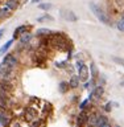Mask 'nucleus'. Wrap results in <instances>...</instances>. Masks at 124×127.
Returning a JSON list of instances; mask_svg holds the SVG:
<instances>
[{
  "instance_id": "33",
  "label": "nucleus",
  "mask_w": 124,
  "mask_h": 127,
  "mask_svg": "<svg viewBox=\"0 0 124 127\" xmlns=\"http://www.w3.org/2000/svg\"><path fill=\"white\" fill-rule=\"evenodd\" d=\"M120 86H123V87H124V79H123V81L120 82Z\"/></svg>"
},
{
  "instance_id": "20",
  "label": "nucleus",
  "mask_w": 124,
  "mask_h": 127,
  "mask_svg": "<svg viewBox=\"0 0 124 127\" xmlns=\"http://www.w3.org/2000/svg\"><path fill=\"white\" fill-rule=\"evenodd\" d=\"M90 71H91V78L97 79L98 78V69H97V66H95L94 62L90 64Z\"/></svg>"
},
{
  "instance_id": "22",
  "label": "nucleus",
  "mask_w": 124,
  "mask_h": 127,
  "mask_svg": "<svg viewBox=\"0 0 124 127\" xmlns=\"http://www.w3.org/2000/svg\"><path fill=\"white\" fill-rule=\"evenodd\" d=\"M38 8H40V9H42V11H49V9L53 8V5H51L50 3H40Z\"/></svg>"
},
{
  "instance_id": "8",
  "label": "nucleus",
  "mask_w": 124,
  "mask_h": 127,
  "mask_svg": "<svg viewBox=\"0 0 124 127\" xmlns=\"http://www.w3.org/2000/svg\"><path fill=\"white\" fill-rule=\"evenodd\" d=\"M30 29V25H26V24H24V25H20V27H17L15 29V32H13V40H16V38H19L21 34H24V33H26Z\"/></svg>"
},
{
  "instance_id": "16",
  "label": "nucleus",
  "mask_w": 124,
  "mask_h": 127,
  "mask_svg": "<svg viewBox=\"0 0 124 127\" xmlns=\"http://www.w3.org/2000/svg\"><path fill=\"white\" fill-rule=\"evenodd\" d=\"M79 78H78V75H71V78H70V81H69V86L71 87V89H77V87L79 86Z\"/></svg>"
},
{
  "instance_id": "35",
  "label": "nucleus",
  "mask_w": 124,
  "mask_h": 127,
  "mask_svg": "<svg viewBox=\"0 0 124 127\" xmlns=\"http://www.w3.org/2000/svg\"><path fill=\"white\" fill-rule=\"evenodd\" d=\"M24 1H25V3H26V1H28V0H24Z\"/></svg>"
},
{
  "instance_id": "30",
  "label": "nucleus",
  "mask_w": 124,
  "mask_h": 127,
  "mask_svg": "<svg viewBox=\"0 0 124 127\" xmlns=\"http://www.w3.org/2000/svg\"><path fill=\"white\" fill-rule=\"evenodd\" d=\"M4 32H5V29L4 28H0V38L3 37V34H4Z\"/></svg>"
},
{
  "instance_id": "28",
  "label": "nucleus",
  "mask_w": 124,
  "mask_h": 127,
  "mask_svg": "<svg viewBox=\"0 0 124 127\" xmlns=\"http://www.w3.org/2000/svg\"><path fill=\"white\" fill-rule=\"evenodd\" d=\"M9 126H11V127H21V125H20L19 122H12Z\"/></svg>"
},
{
  "instance_id": "18",
  "label": "nucleus",
  "mask_w": 124,
  "mask_h": 127,
  "mask_svg": "<svg viewBox=\"0 0 124 127\" xmlns=\"http://www.w3.org/2000/svg\"><path fill=\"white\" fill-rule=\"evenodd\" d=\"M107 122V118L103 117V115H97V123H95V127H102L103 125H106Z\"/></svg>"
},
{
  "instance_id": "34",
  "label": "nucleus",
  "mask_w": 124,
  "mask_h": 127,
  "mask_svg": "<svg viewBox=\"0 0 124 127\" xmlns=\"http://www.w3.org/2000/svg\"><path fill=\"white\" fill-rule=\"evenodd\" d=\"M3 19V15H1V11H0V20Z\"/></svg>"
},
{
  "instance_id": "29",
  "label": "nucleus",
  "mask_w": 124,
  "mask_h": 127,
  "mask_svg": "<svg viewBox=\"0 0 124 127\" xmlns=\"http://www.w3.org/2000/svg\"><path fill=\"white\" fill-rule=\"evenodd\" d=\"M82 65H83V61H79V60H78V61H77V69H79Z\"/></svg>"
},
{
  "instance_id": "10",
  "label": "nucleus",
  "mask_w": 124,
  "mask_h": 127,
  "mask_svg": "<svg viewBox=\"0 0 124 127\" xmlns=\"http://www.w3.org/2000/svg\"><path fill=\"white\" fill-rule=\"evenodd\" d=\"M103 93H104V89H103V86H95L94 90L91 91V94L89 95V99H90V101H91L93 98L99 99V98H102Z\"/></svg>"
},
{
  "instance_id": "13",
  "label": "nucleus",
  "mask_w": 124,
  "mask_h": 127,
  "mask_svg": "<svg viewBox=\"0 0 124 127\" xmlns=\"http://www.w3.org/2000/svg\"><path fill=\"white\" fill-rule=\"evenodd\" d=\"M50 33H51V29H49V28H40V29L36 31V36L37 37H46Z\"/></svg>"
},
{
  "instance_id": "31",
  "label": "nucleus",
  "mask_w": 124,
  "mask_h": 127,
  "mask_svg": "<svg viewBox=\"0 0 124 127\" xmlns=\"http://www.w3.org/2000/svg\"><path fill=\"white\" fill-rule=\"evenodd\" d=\"M32 4H37V3H41V0H30Z\"/></svg>"
},
{
  "instance_id": "21",
  "label": "nucleus",
  "mask_w": 124,
  "mask_h": 127,
  "mask_svg": "<svg viewBox=\"0 0 124 127\" xmlns=\"http://www.w3.org/2000/svg\"><path fill=\"white\" fill-rule=\"evenodd\" d=\"M37 21H38V23H44V21H54V17H53V16H50V15H48V13H45L44 16H41V17H38V19H37Z\"/></svg>"
},
{
  "instance_id": "6",
  "label": "nucleus",
  "mask_w": 124,
  "mask_h": 127,
  "mask_svg": "<svg viewBox=\"0 0 124 127\" xmlns=\"http://www.w3.org/2000/svg\"><path fill=\"white\" fill-rule=\"evenodd\" d=\"M89 77H90L89 75V66L83 64V65L78 69V78H79V81L86 82L87 79H89Z\"/></svg>"
},
{
  "instance_id": "19",
  "label": "nucleus",
  "mask_w": 124,
  "mask_h": 127,
  "mask_svg": "<svg viewBox=\"0 0 124 127\" xmlns=\"http://www.w3.org/2000/svg\"><path fill=\"white\" fill-rule=\"evenodd\" d=\"M87 125L90 127H95V123H97V114H90L87 115Z\"/></svg>"
},
{
  "instance_id": "15",
  "label": "nucleus",
  "mask_w": 124,
  "mask_h": 127,
  "mask_svg": "<svg viewBox=\"0 0 124 127\" xmlns=\"http://www.w3.org/2000/svg\"><path fill=\"white\" fill-rule=\"evenodd\" d=\"M69 89H70L69 82H66V81L59 82V85H58V90H59V93H61V94H66L67 91H69Z\"/></svg>"
},
{
  "instance_id": "23",
  "label": "nucleus",
  "mask_w": 124,
  "mask_h": 127,
  "mask_svg": "<svg viewBox=\"0 0 124 127\" xmlns=\"http://www.w3.org/2000/svg\"><path fill=\"white\" fill-rule=\"evenodd\" d=\"M116 28H118V29L120 31V32H124V16H123V17H122V19L118 21V24H116Z\"/></svg>"
},
{
  "instance_id": "12",
  "label": "nucleus",
  "mask_w": 124,
  "mask_h": 127,
  "mask_svg": "<svg viewBox=\"0 0 124 127\" xmlns=\"http://www.w3.org/2000/svg\"><path fill=\"white\" fill-rule=\"evenodd\" d=\"M87 122V114L86 113H81L77 118V126L78 127H83Z\"/></svg>"
},
{
  "instance_id": "9",
  "label": "nucleus",
  "mask_w": 124,
  "mask_h": 127,
  "mask_svg": "<svg viewBox=\"0 0 124 127\" xmlns=\"http://www.w3.org/2000/svg\"><path fill=\"white\" fill-rule=\"evenodd\" d=\"M61 12H62L61 16L65 20H67V21H77V20H78L77 15H75L73 11H70V9H62Z\"/></svg>"
},
{
  "instance_id": "5",
  "label": "nucleus",
  "mask_w": 124,
  "mask_h": 127,
  "mask_svg": "<svg viewBox=\"0 0 124 127\" xmlns=\"http://www.w3.org/2000/svg\"><path fill=\"white\" fill-rule=\"evenodd\" d=\"M13 71H15L13 67L8 66V65H5V64H3V62L0 64V75H1L3 78L9 79L12 77V74H13Z\"/></svg>"
},
{
  "instance_id": "25",
  "label": "nucleus",
  "mask_w": 124,
  "mask_h": 127,
  "mask_svg": "<svg viewBox=\"0 0 124 127\" xmlns=\"http://www.w3.org/2000/svg\"><path fill=\"white\" fill-rule=\"evenodd\" d=\"M89 103H90V99L87 98L86 101H83V102L81 103V105H79V109H81V110H85V109H86V106L89 105Z\"/></svg>"
},
{
  "instance_id": "32",
  "label": "nucleus",
  "mask_w": 124,
  "mask_h": 127,
  "mask_svg": "<svg viewBox=\"0 0 124 127\" xmlns=\"http://www.w3.org/2000/svg\"><path fill=\"white\" fill-rule=\"evenodd\" d=\"M102 127H111V126H110V125H108V123H106V125H103V126H102Z\"/></svg>"
},
{
  "instance_id": "14",
  "label": "nucleus",
  "mask_w": 124,
  "mask_h": 127,
  "mask_svg": "<svg viewBox=\"0 0 124 127\" xmlns=\"http://www.w3.org/2000/svg\"><path fill=\"white\" fill-rule=\"evenodd\" d=\"M5 7H8L11 11H16L19 8V0H5Z\"/></svg>"
},
{
  "instance_id": "17",
  "label": "nucleus",
  "mask_w": 124,
  "mask_h": 127,
  "mask_svg": "<svg viewBox=\"0 0 124 127\" xmlns=\"http://www.w3.org/2000/svg\"><path fill=\"white\" fill-rule=\"evenodd\" d=\"M12 44H13V38H12V40H8V41L4 44L1 48H0V56H4V54H5L7 52H8V49L11 48Z\"/></svg>"
},
{
  "instance_id": "3",
  "label": "nucleus",
  "mask_w": 124,
  "mask_h": 127,
  "mask_svg": "<svg viewBox=\"0 0 124 127\" xmlns=\"http://www.w3.org/2000/svg\"><path fill=\"white\" fill-rule=\"evenodd\" d=\"M3 64H5V65L13 67V69H16V66L19 65V60L17 57L13 54V53H5V56L3 57Z\"/></svg>"
},
{
  "instance_id": "26",
  "label": "nucleus",
  "mask_w": 124,
  "mask_h": 127,
  "mask_svg": "<svg viewBox=\"0 0 124 127\" xmlns=\"http://www.w3.org/2000/svg\"><path fill=\"white\" fill-rule=\"evenodd\" d=\"M66 65H67L66 61H63V62H57V64H55V66H57V67H61V69H62V67H66Z\"/></svg>"
},
{
  "instance_id": "2",
  "label": "nucleus",
  "mask_w": 124,
  "mask_h": 127,
  "mask_svg": "<svg viewBox=\"0 0 124 127\" xmlns=\"http://www.w3.org/2000/svg\"><path fill=\"white\" fill-rule=\"evenodd\" d=\"M89 7H90V9L93 11V13L95 15V17H97L99 21L103 23L104 25H111V19L108 17V15L103 11V8H100L98 4H95V3H90Z\"/></svg>"
},
{
  "instance_id": "24",
  "label": "nucleus",
  "mask_w": 124,
  "mask_h": 127,
  "mask_svg": "<svg viewBox=\"0 0 124 127\" xmlns=\"http://www.w3.org/2000/svg\"><path fill=\"white\" fill-rule=\"evenodd\" d=\"M112 61H114V62H116V64H119V65H122V66H124V58H122V57L114 56V57H112Z\"/></svg>"
},
{
  "instance_id": "11",
  "label": "nucleus",
  "mask_w": 124,
  "mask_h": 127,
  "mask_svg": "<svg viewBox=\"0 0 124 127\" xmlns=\"http://www.w3.org/2000/svg\"><path fill=\"white\" fill-rule=\"evenodd\" d=\"M30 40H32V34L29 33V32H26V33H24V34H21V36L19 37V41H20V44H21V45L29 44Z\"/></svg>"
},
{
  "instance_id": "27",
  "label": "nucleus",
  "mask_w": 124,
  "mask_h": 127,
  "mask_svg": "<svg viewBox=\"0 0 124 127\" xmlns=\"http://www.w3.org/2000/svg\"><path fill=\"white\" fill-rule=\"evenodd\" d=\"M111 109H112V103H111V102L106 103V106H104V110H106V111H111Z\"/></svg>"
},
{
  "instance_id": "1",
  "label": "nucleus",
  "mask_w": 124,
  "mask_h": 127,
  "mask_svg": "<svg viewBox=\"0 0 124 127\" xmlns=\"http://www.w3.org/2000/svg\"><path fill=\"white\" fill-rule=\"evenodd\" d=\"M48 44L50 46L55 48V49H59V50H63V49H67V38L63 33H51L48 36Z\"/></svg>"
},
{
  "instance_id": "7",
  "label": "nucleus",
  "mask_w": 124,
  "mask_h": 127,
  "mask_svg": "<svg viewBox=\"0 0 124 127\" xmlns=\"http://www.w3.org/2000/svg\"><path fill=\"white\" fill-rule=\"evenodd\" d=\"M24 117H25V121L32 122L37 118V110L34 107H26L25 111H24Z\"/></svg>"
},
{
  "instance_id": "4",
  "label": "nucleus",
  "mask_w": 124,
  "mask_h": 127,
  "mask_svg": "<svg viewBox=\"0 0 124 127\" xmlns=\"http://www.w3.org/2000/svg\"><path fill=\"white\" fill-rule=\"evenodd\" d=\"M0 125L3 127L11 125V114L7 111V107H0Z\"/></svg>"
},
{
  "instance_id": "36",
  "label": "nucleus",
  "mask_w": 124,
  "mask_h": 127,
  "mask_svg": "<svg viewBox=\"0 0 124 127\" xmlns=\"http://www.w3.org/2000/svg\"><path fill=\"white\" fill-rule=\"evenodd\" d=\"M116 127H119V126H116Z\"/></svg>"
}]
</instances>
